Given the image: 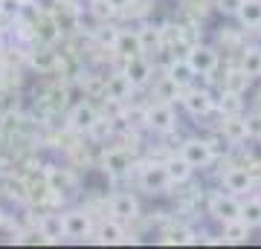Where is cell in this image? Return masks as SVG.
Segmentation results:
<instances>
[{"instance_id": "cell-1", "label": "cell", "mask_w": 261, "mask_h": 249, "mask_svg": "<svg viewBox=\"0 0 261 249\" xmlns=\"http://www.w3.org/2000/svg\"><path fill=\"white\" fill-rule=\"evenodd\" d=\"M186 61L192 64V70H195L197 75H215L218 67H221V52H218L212 44H203V41H200V44L189 46Z\"/></svg>"}, {"instance_id": "cell-2", "label": "cell", "mask_w": 261, "mask_h": 249, "mask_svg": "<svg viewBox=\"0 0 261 249\" xmlns=\"http://www.w3.org/2000/svg\"><path fill=\"white\" fill-rule=\"evenodd\" d=\"M180 157L186 159L189 165L195 168H206L212 165L215 157H212V148H209V142H206V136H183V142H180Z\"/></svg>"}, {"instance_id": "cell-3", "label": "cell", "mask_w": 261, "mask_h": 249, "mask_svg": "<svg viewBox=\"0 0 261 249\" xmlns=\"http://www.w3.org/2000/svg\"><path fill=\"white\" fill-rule=\"evenodd\" d=\"M145 128L154 133H168L171 128H177V113L171 102H157L145 110Z\"/></svg>"}, {"instance_id": "cell-4", "label": "cell", "mask_w": 261, "mask_h": 249, "mask_svg": "<svg viewBox=\"0 0 261 249\" xmlns=\"http://www.w3.org/2000/svg\"><path fill=\"white\" fill-rule=\"evenodd\" d=\"M209 214H212L218 223H226V220H235V217H241V200L229 191H218L212 194V200H209Z\"/></svg>"}, {"instance_id": "cell-5", "label": "cell", "mask_w": 261, "mask_h": 249, "mask_svg": "<svg viewBox=\"0 0 261 249\" xmlns=\"http://www.w3.org/2000/svg\"><path fill=\"white\" fill-rule=\"evenodd\" d=\"M221 180H224V188L229 194H235V197H241V194H247V191H252V188H255V177H252V171L247 165L226 168Z\"/></svg>"}, {"instance_id": "cell-6", "label": "cell", "mask_w": 261, "mask_h": 249, "mask_svg": "<svg viewBox=\"0 0 261 249\" xmlns=\"http://www.w3.org/2000/svg\"><path fill=\"white\" fill-rule=\"evenodd\" d=\"M134 90H137V87H134V81L125 75V70H116L113 75H105V99H108V102H113V104L128 102Z\"/></svg>"}, {"instance_id": "cell-7", "label": "cell", "mask_w": 261, "mask_h": 249, "mask_svg": "<svg viewBox=\"0 0 261 249\" xmlns=\"http://www.w3.org/2000/svg\"><path fill=\"white\" fill-rule=\"evenodd\" d=\"M140 185H142V191H148V194H163L171 185V180L166 174V165L163 162H148L145 168H140Z\"/></svg>"}, {"instance_id": "cell-8", "label": "cell", "mask_w": 261, "mask_h": 249, "mask_svg": "<svg viewBox=\"0 0 261 249\" xmlns=\"http://www.w3.org/2000/svg\"><path fill=\"white\" fill-rule=\"evenodd\" d=\"M111 217L119 223H128V220H137L140 217V200L134 197L130 191H119L111 197Z\"/></svg>"}, {"instance_id": "cell-9", "label": "cell", "mask_w": 261, "mask_h": 249, "mask_svg": "<svg viewBox=\"0 0 261 249\" xmlns=\"http://www.w3.org/2000/svg\"><path fill=\"white\" fill-rule=\"evenodd\" d=\"M250 87H252V78L244 73L241 64L226 67L224 75L218 78V90H221V93H241V96H247V90H250Z\"/></svg>"}, {"instance_id": "cell-10", "label": "cell", "mask_w": 261, "mask_h": 249, "mask_svg": "<svg viewBox=\"0 0 261 249\" xmlns=\"http://www.w3.org/2000/svg\"><path fill=\"white\" fill-rule=\"evenodd\" d=\"M99 119V110H96L90 102H79L70 110V116H67V125H70V130L73 133H90V128H93V122Z\"/></svg>"}, {"instance_id": "cell-11", "label": "cell", "mask_w": 261, "mask_h": 249, "mask_svg": "<svg viewBox=\"0 0 261 249\" xmlns=\"http://www.w3.org/2000/svg\"><path fill=\"white\" fill-rule=\"evenodd\" d=\"M122 70H125V75L134 81V87L148 84L151 81V73H154V67H151V61H148V56H145V52L125 58V61H122Z\"/></svg>"}, {"instance_id": "cell-12", "label": "cell", "mask_w": 261, "mask_h": 249, "mask_svg": "<svg viewBox=\"0 0 261 249\" xmlns=\"http://www.w3.org/2000/svg\"><path fill=\"white\" fill-rule=\"evenodd\" d=\"M93 229L90 223V212L87 209H73V212L64 214V238H75V240H84Z\"/></svg>"}, {"instance_id": "cell-13", "label": "cell", "mask_w": 261, "mask_h": 249, "mask_svg": "<svg viewBox=\"0 0 261 249\" xmlns=\"http://www.w3.org/2000/svg\"><path fill=\"white\" fill-rule=\"evenodd\" d=\"M102 168H105V174L108 177H125L130 174V168H134V162H130V154L125 151V148H111L108 154H105L102 159Z\"/></svg>"}, {"instance_id": "cell-14", "label": "cell", "mask_w": 261, "mask_h": 249, "mask_svg": "<svg viewBox=\"0 0 261 249\" xmlns=\"http://www.w3.org/2000/svg\"><path fill=\"white\" fill-rule=\"evenodd\" d=\"M163 165H166V174L168 180H171V185H183L192 180V174H195V168L189 165L186 159L180 157V154H171V157L163 159Z\"/></svg>"}, {"instance_id": "cell-15", "label": "cell", "mask_w": 261, "mask_h": 249, "mask_svg": "<svg viewBox=\"0 0 261 249\" xmlns=\"http://www.w3.org/2000/svg\"><path fill=\"white\" fill-rule=\"evenodd\" d=\"M113 52L125 61L130 56H140L142 52V44H140V35H137V29H119V35L113 41Z\"/></svg>"}, {"instance_id": "cell-16", "label": "cell", "mask_w": 261, "mask_h": 249, "mask_svg": "<svg viewBox=\"0 0 261 249\" xmlns=\"http://www.w3.org/2000/svg\"><path fill=\"white\" fill-rule=\"evenodd\" d=\"M221 133H224L232 145H241L247 142V119H244V113H235V116H221Z\"/></svg>"}, {"instance_id": "cell-17", "label": "cell", "mask_w": 261, "mask_h": 249, "mask_svg": "<svg viewBox=\"0 0 261 249\" xmlns=\"http://www.w3.org/2000/svg\"><path fill=\"white\" fill-rule=\"evenodd\" d=\"M166 75L177 84L180 90H183V87H189V84L197 78V73L192 70V64H189L186 58H171V61H168V67H166Z\"/></svg>"}, {"instance_id": "cell-18", "label": "cell", "mask_w": 261, "mask_h": 249, "mask_svg": "<svg viewBox=\"0 0 261 249\" xmlns=\"http://www.w3.org/2000/svg\"><path fill=\"white\" fill-rule=\"evenodd\" d=\"M137 35H140V44H142V52H145V56H148V52H160V49H163V29H160L157 23H151V20L140 23Z\"/></svg>"}, {"instance_id": "cell-19", "label": "cell", "mask_w": 261, "mask_h": 249, "mask_svg": "<svg viewBox=\"0 0 261 249\" xmlns=\"http://www.w3.org/2000/svg\"><path fill=\"white\" fill-rule=\"evenodd\" d=\"M238 64L244 67V73L250 75L252 81L261 78V44H247L241 46V61Z\"/></svg>"}, {"instance_id": "cell-20", "label": "cell", "mask_w": 261, "mask_h": 249, "mask_svg": "<svg viewBox=\"0 0 261 249\" xmlns=\"http://www.w3.org/2000/svg\"><path fill=\"white\" fill-rule=\"evenodd\" d=\"M250 232H252V226H247L241 217L226 220L224 229H221V243H247L250 240Z\"/></svg>"}, {"instance_id": "cell-21", "label": "cell", "mask_w": 261, "mask_h": 249, "mask_svg": "<svg viewBox=\"0 0 261 249\" xmlns=\"http://www.w3.org/2000/svg\"><path fill=\"white\" fill-rule=\"evenodd\" d=\"M235 18L241 20L244 29H255L261 23V0H244Z\"/></svg>"}, {"instance_id": "cell-22", "label": "cell", "mask_w": 261, "mask_h": 249, "mask_svg": "<svg viewBox=\"0 0 261 249\" xmlns=\"http://www.w3.org/2000/svg\"><path fill=\"white\" fill-rule=\"evenodd\" d=\"M247 102H244L241 93H221V99L215 104V110L221 113V116H235V113H244Z\"/></svg>"}, {"instance_id": "cell-23", "label": "cell", "mask_w": 261, "mask_h": 249, "mask_svg": "<svg viewBox=\"0 0 261 249\" xmlns=\"http://www.w3.org/2000/svg\"><path fill=\"white\" fill-rule=\"evenodd\" d=\"M41 238L44 240L64 238V217L61 214H44L41 217Z\"/></svg>"}, {"instance_id": "cell-24", "label": "cell", "mask_w": 261, "mask_h": 249, "mask_svg": "<svg viewBox=\"0 0 261 249\" xmlns=\"http://www.w3.org/2000/svg\"><path fill=\"white\" fill-rule=\"evenodd\" d=\"M241 220L252 229L261 226V197H247L241 200Z\"/></svg>"}, {"instance_id": "cell-25", "label": "cell", "mask_w": 261, "mask_h": 249, "mask_svg": "<svg viewBox=\"0 0 261 249\" xmlns=\"http://www.w3.org/2000/svg\"><path fill=\"white\" fill-rule=\"evenodd\" d=\"M125 240H130V238L125 235L119 220H111V223L99 226V243H125Z\"/></svg>"}, {"instance_id": "cell-26", "label": "cell", "mask_w": 261, "mask_h": 249, "mask_svg": "<svg viewBox=\"0 0 261 249\" xmlns=\"http://www.w3.org/2000/svg\"><path fill=\"white\" fill-rule=\"evenodd\" d=\"M29 58H32V67H35V70H41V73H49V70H56V67H58V56L49 49V46L35 49Z\"/></svg>"}, {"instance_id": "cell-27", "label": "cell", "mask_w": 261, "mask_h": 249, "mask_svg": "<svg viewBox=\"0 0 261 249\" xmlns=\"http://www.w3.org/2000/svg\"><path fill=\"white\" fill-rule=\"evenodd\" d=\"M90 15H93L99 23H108V20H113L119 15V9L113 6L111 0H90Z\"/></svg>"}, {"instance_id": "cell-28", "label": "cell", "mask_w": 261, "mask_h": 249, "mask_svg": "<svg viewBox=\"0 0 261 249\" xmlns=\"http://www.w3.org/2000/svg\"><path fill=\"white\" fill-rule=\"evenodd\" d=\"M35 35H38V41H44V44H53L61 32H58V23L53 18H41V20H35Z\"/></svg>"}, {"instance_id": "cell-29", "label": "cell", "mask_w": 261, "mask_h": 249, "mask_svg": "<svg viewBox=\"0 0 261 249\" xmlns=\"http://www.w3.org/2000/svg\"><path fill=\"white\" fill-rule=\"evenodd\" d=\"M206 142H209V148H212V157H215V159L229 157V154H232V148H235L232 142H229V139L221 133V130H218V133H212V136H206Z\"/></svg>"}, {"instance_id": "cell-30", "label": "cell", "mask_w": 261, "mask_h": 249, "mask_svg": "<svg viewBox=\"0 0 261 249\" xmlns=\"http://www.w3.org/2000/svg\"><path fill=\"white\" fill-rule=\"evenodd\" d=\"M154 90H157V99H163V102H171V104L180 102V87H177L174 81H171L168 75H163V78H160Z\"/></svg>"}, {"instance_id": "cell-31", "label": "cell", "mask_w": 261, "mask_h": 249, "mask_svg": "<svg viewBox=\"0 0 261 249\" xmlns=\"http://www.w3.org/2000/svg\"><path fill=\"white\" fill-rule=\"evenodd\" d=\"M75 185V180H73V174L70 171H49V191H56V194H61L64 188H73Z\"/></svg>"}, {"instance_id": "cell-32", "label": "cell", "mask_w": 261, "mask_h": 249, "mask_svg": "<svg viewBox=\"0 0 261 249\" xmlns=\"http://www.w3.org/2000/svg\"><path fill=\"white\" fill-rule=\"evenodd\" d=\"M113 133V119L111 116H102L99 113V119L93 122V128H90V136L96 139V142H102V139H108Z\"/></svg>"}, {"instance_id": "cell-33", "label": "cell", "mask_w": 261, "mask_h": 249, "mask_svg": "<svg viewBox=\"0 0 261 249\" xmlns=\"http://www.w3.org/2000/svg\"><path fill=\"white\" fill-rule=\"evenodd\" d=\"M244 119H247V139L261 142V107H255V110H250V113H244Z\"/></svg>"}, {"instance_id": "cell-34", "label": "cell", "mask_w": 261, "mask_h": 249, "mask_svg": "<svg viewBox=\"0 0 261 249\" xmlns=\"http://www.w3.org/2000/svg\"><path fill=\"white\" fill-rule=\"evenodd\" d=\"M116 35H119V26H113L111 20L108 23H99V29H96V38L102 41V44H108L113 49V41H116Z\"/></svg>"}, {"instance_id": "cell-35", "label": "cell", "mask_w": 261, "mask_h": 249, "mask_svg": "<svg viewBox=\"0 0 261 249\" xmlns=\"http://www.w3.org/2000/svg\"><path fill=\"white\" fill-rule=\"evenodd\" d=\"M244 0H215V9L221 12L224 18H235L238 15V9H241Z\"/></svg>"}, {"instance_id": "cell-36", "label": "cell", "mask_w": 261, "mask_h": 249, "mask_svg": "<svg viewBox=\"0 0 261 249\" xmlns=\"http://www.w3.org/2000/svg\"><path fill=\"white\" fill-rule=\"evenodd\" d=\"M20 0H0V15L3 18H20Z\"/></svg>"}, {"instance_id": "cell-37", "label": "cell", "mask_w": 261, "mask_h": 249, "mask_svg": "<svg viewBox=\"0 0 261 249\" xmlns=\"http://www.w3.org/2000/svg\"><path fill=\"white\" fill-rule=\"evenodd\" d=\"M111 3H113V6H116V9H128V6H130V3H134V0H111Z\"/></svg>"}, {"instance_id": "cell-38", "label": "cell", "mask_w": 261, "mask_h": 249, "mask_svg": "<svg viewBox=\"0 0 261 249\" xmlns=\"http://www.w3.org/2000/svg\"><path fill=\"white\" fill-rule=\"evenodd\" d=\"M0 226H3V209H0Z\"/></svg>"}, {"instance_id": "cell-39", "label": "cell", "mask_w": 261, "mask_h": 249, "mask_svg": "<svg viewBox=\"0 0 261 249\" xmlns=\"http://www.w3.org/2000/svg\"><path fill=\"white\" fill-rule=\"evenodd\" d=\"M255 32H258V35H261V23H258V26H255Z\"/></svg>"}, {"instance_id": "cell-40", "label": "cell", "mask_w": 261, "mask_h": 249, "mask_svg": "<svg viewBox=\"0 0 261 249\" xmlns=\"http://www.w3.org/2000/svg\"><path fill=\"white\" fill-rule=\"evenodd\" d=\"M20 3H29V0H20Z\"/></svg>"}]
</instances>
